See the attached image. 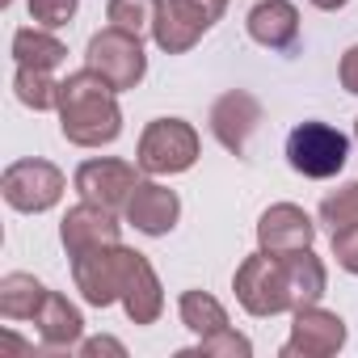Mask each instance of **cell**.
<instances>
[{
    "label": "cell",
    "instance_id": "1",
    "mask_svg": "<svg viewBox=\"0 0 358 358\" xmlns=\"http://www.w3.org/2000/svg\"><path fill=\"white\" fill-rule=\"evenodd\" d=\"M114 93L118 89L106 76H97L93 68L72 72L59 85V127H64V139L76 143V148L114 143L118 131H122V114H118Z\"/></svg>",
    "mask_w": 358,
    "mask_h": 358
},
{
    "label": "cell",
    "instance_id": "2",
    "mask_svg": "<svg viewBox=\"0 0 358 358\" xmlns=\"http://www.w3.org/2000/svg\"><path fill=\"white\" fill-rule=\"evenodd\" d=\"M199 160V135L190 122L182 118H156L148 122L143 139H139V156L135 164L152 177H169V173H186Z\"/></svg>",
    "mask_w": 358,
    "mask_h": 358
},
{
    "label": "cell",
    "instance_id": "3",
    "mask_svg": "<svg viewBox=\"0 0 358 358\" xmlns=\"http://www.w3.org/2000/svg\"><path fill=\"white\" fill-rule=\"evenodd\" d=\"M345 156H350V139L329 127V122H299L291 135H287V160L295 173L303 177H337L345 169Z\"/></svg>",
    "mask_w": 358,
    "mask_h": 358
},
{
    "label": "cell",
    "instance_id": "4",
    "mask_svg": "<svg viewBox=\"0 0 358 358\" xmlns=\"http://www.w3.org/2000/svg\"><path fill=\"white\" fill-rule=\"evenodd\" d=\"M232 287H236V299L245 303V312H253V316H278V312L295 308L291 287H287V266H282V257H274L266 249L241 262Z\"/></svg>",
    "mask_w": 358,
    "mask_h": 358
},
{
    "label": "cell",
    "instance_id": "5",
    "mask_svg": "<svg viewBox=\"0 0 358 358\" xmlns=\"http://www.w3.org/2000/svg\"><path fill=\"white\" fill-rule=\"evenodd\" d=\"M85 68H93L97 76H106L114 89H135V85L143 80V72H148L139 34H127V30H118V26H106L101 34L89 38Z\"/></svg>",
    "mask_w": 358,
    "mask_h": 358
},
{
    "label": "cell",
    "instance_id": "6",
    "mask_svg": "<svg viewBox=\"0 0 358 358\" xmlns=\"http://www.w3.org/2000/svg\"><path fill=\"white\" fill-rule=\"evenodd\" d=\"M131 249L122 245H97V249H85L72 257V278H76V291L93 303V308H106L114 299H122V282H127V270H131Z\"/></svg>",
    "mask_w": 358,
    "mask_h": 358
},
{
    "label": "cell",
    "instance_id": "7",
    "mask_svg": "<svg viewBox=\"0 0 358 358\" xmlns=\"http://www.w3.org/2000/svg\"><path fill=\"white\" fill-rule=\"evenodd\" d=\"M0 190H5V203L13 211L38 215V211H51L64 199V173L51 160H17L0 177Z\"/></svg>",
    "mask_w": 358,
    "mask_h": 358
},
{
    "label": "cell",
    "instance_id": "8",
    "mask_svg": "<svg viewBox=\"0 0 358 358\" xmlns=\"http://www.w3.org/2000/svg\"><path fill=\"white\" fill-rule=\"evenodd\" d=\"M220 17L203 5V0H160V13H156V26H152V38L160 51L169 55H182L190 51Z\"/></svg>",
    "mask_w": 358,
    "mask_h": 358
},
{
    "label": "cell",
    "instance_id": "9",
    "mask_svg": "<svg viewBox=\"0 0 358 358\" xmlns=\"http://www.w3.org/2000/svg\"><path fill=\"white\" fill-rule=\"evenodd\" d=\"M135 186H139L135 164L114 160V156L85 160V164L76 169V190H80V199H85V203H97V207H110V211L127 207V199L135 194Z\"/></svg>",
    "mask_w": 358,
    "mask_h": 358
},
{
    "label": "cell",
    "instance_id": "10",
    "mask_svg": "<svg viewBox=\"0 0 358 358\" xmlns=\"http://www.w3.org/2000/svg\"><path fill=\"white\" fill-rule=\"evenodd\" d=\"M345 345V320L308 303V308H295V324H291V337L282 345L287 358H324V354H337Z\"/></svg>",
    "mask_w": 358,
    "mask_h": 358
},
{
    "label": "cell",
    "instance_id": "11",
    "mask_svg": "<svg viewBox=\"0 0 358 358\" xmlns=\"http://www.w3.org/2000/svg\"><path fill=\"white\" fill-rule=\"evenodd\" d=\"M257 122H262V106H257V97H249V93H224L215 106H211V131H215V139L228 148V152H236V156H245V148H249V135L257 131Z\"/></svg>",
    "mask_w": 358,
    "mask_h": 358
},
{
    "label": "cell",
    "instance_id": "12",
    "mask_svg": "<svg viewBox=\"0 0 358 358\" xmlns=\"http://www.w3.org/2000/svg\"><path fill=\"white\" fill-rule=\"evenodd\" d=\"M59 236H64L68 257H76L85 249H97V245H118V220H114L110 207H97V203H85L80 199V207H72L64 215Z\"/></svg>",
    "mask_w": 358,
    "mask_h": 358
},
{
    "label": "cell",
    "instance_id": "13",
    "mask_svg": "<svg viewBox=\"0 0 358 358\" xmlns=\"http://www.w3.org/2000/svg\"><path fill=\"white\" fill-rule=\"evenodd\" d=\"M122 211H127V224H135L143 236H164V232H173L177 215H182V203L160 182H139Z\"/></svg>",
    "mask_w": 358,
    "mask_h": 358
},
{
    "label": "cell",
    "instance_id": "14",
    "mask_svg": "<svg viewBox=\"0 0 358 358\" xmlns=\"http://www.w3.org/2000/svg\"><path fill=\"white\" fill-rule=\"evenodd\" d=\"M312 236H316V228H312V220H308L295 203L270 207V211L262 215V224H257V241H262V249L274 253V257L295 253V249H312Z\"/></svg>",
    "mask_w": 358,
    "mask_h": 358
},
{
    "label": "cell",
    "instance_id": "15",
    "mask_svg": "<svg viewBox=\"0 0 358 358\" xmlns=\"http://www.w3.org/2000/svg\"><path fill=\"white\" fill-rule=\"evenodd\" d=\"M249 34L253 43L270 51H291L299 43V13L291 0H262L249 9Z\"/></svg>",
    "mask_w": 358,
    "mask_h": 358
},
{
    "label": "cell",
    "instance_id": "16",
    "mask_svg": "<svg viewBox=\"0 0 358 358\" xmlns=\"http://www.w3.org/2000/svg\"><path fill=\"white\" fill-rule=\"evenodd\" d=\"M122 308L135 324H152L164 308V295H160V282H156V270L143 262V253L131 257V270H127V282H122Z\"/></svg>",
    "mask_w": 358,
    "mask_h": 358
},
{
    "label": "cell",
    "instance_id": "17",
    "mask_svg": "<svg viewBox=\"0 0 358 358\" xmlns=\"http://www.w3.org/2000/svg\"><path fill=\"white\" fill-rule=\"evenodd\" d=\"M34 324H38V337H43V345H51V350H64V345H76L80 341V333H85V320H80V312L59 295V291H47V299H43V308L34 312Z\"/></svg>",
    "mask_w": 358,
    "mask_h": 358
},
{
    "label": "cell",
    "instance_id": "18",
    "mask_svg": "<svg viewBox=\"0 0 358 358\" xmlns=\"http://www.w3.org/2000/svg\"><path fill=\"white\" fill-rule=\"evenodd\" d=\"M282 266H287V287H291V303L295 308H308L324 295V266L312 249H295V253H282Z\"/></svg>",
    "mask_w": 358,
    "mask_h": 358
},
{
    "label": "cell",
    "instance_id": "19",
    "mask_svg": "<svg viewBox=\"0 0 358 358\" xmlns=\"http://www.w3.org/2000/svg\"><path fill=\"white\" fill-rule=\"evenodd\" d=\"M43 299H47V287L30 274H5L0 278V316L5 320H34Z\"/></svg>",
    "mask_w": 358,
    "mask_h": 358
},
{
    "label": "cell",
    "instance_id": "20",
    "mask_svg": "<svg viewBox=\"0 0 358 358\" xmlns=\"http://www.w3.org/2000/svg\"><path fill=\"white\" fill-rule=\"evenodd\" d=\"M64 55H68V47L51 34V30H17L13 34V59L17 64H30V68H47V72H55L59 64H64Z\"/></svg>",
    "mask_w": 358,
    "mask_h": 358
},
{
    "label": "cell",
    "instance_id": "21",
    "mask_svg": "<svg viewBox=\"0 0 358 358\" xmlns=\"http://www.w3.org/2000/svg\"><path fill=\"white\" fill-rule=\"evenodd\" d=\"M59 85H64V80H51V72H47V68L17 64L13 89H17V101H22V106H30V110H59Z\"/></svg>",
    "mask_w": 358,
    "mask_h": 358
},
{
    "label": "cell",
    "instance_id": "22",
    "mask_svg": "<svg viewBox=\"0 0 358 358\" xmlns=\"http://www.w3.org/2000/svg\"><path fill=\"white\" fill-rule=\"evenodd\" d=\"M182 324H186L190 333H199V337H211V333L228 329V312H224V303H220L215 295H207V291H186V295H182Z\"/></svg>",
    "mask_w": 358,
    "mask_h": 358
},
{
    "label": "cell",
    "instance_id": "23",
    "mask_svg": "<svg viewBox=\"0 0 358 358\" xmlns=\"http://www.w3.org/2000/svg\"><path fill=\"white\" fill-rule=\"evenodd\" d=\"M110 26L127 30V34H139L156 26V13H160V0H110Z\"/></svg>",
    "mask_w": 358,
    "mask_h": 358
},
{
    "label": "cell",
    "instance_id": "24",
    "mask_svg": "<svg viewBox=\"0 0 358 358\" xmlns=\"http://www.w3.org/2000/svg\"><path fill=\"white\" fill-rule=\"evenodd\" d=\"M320 220L329 224V232H337V228H345V224H358V182H350L345 190L329 194V199L320 203Z\"/></svg>",
    "mask_w": 358,
    "mask_h": 358
},
{
    "label": "cell",
    "instance_id": "25",
    "mask_svg": "<svg viewBox=\"0 0 358 358\" xmlns=\"http://www.w3.org/2000/svg\"><path fill=\"white\" fill-rule=\"evenodd\" d=\"M30 17L43 30H64L76 17V0H30Z\"/></svg>",
    "mask_w": 358,
    "mask_h": 358
},
{
    "label": "cell",
    "instance_id": "26",
    "mask_svg": "<svg viewBox=\"0 0 358 358\" xmlns=\"http://www.w3.org/2000/svg\"><path fill=\"white\" fill-rule=\"evenodd\" d=\"M194 354H228V358H236V354H241V358H249V354H253V345H249V337H241V333H232V329H220V333L203 337Z\"/></svg>",
    "mask_w": 358,
    "mask_h": 358
},
{
    "label": "cell",
    "instance_id": "27",
    "mask_svg": "<svg viewBox=\"0 0 358 358\" xmlns=\"http://www.w3.org/2000/svg\"><path fill=\"white\" fill-rule=\"evenodd\" d=\"M333 257H337L341 270L358 274V224H345V228L333 232Z\"/></svg>",
    "mask_w": 358,
    "mask_h": 358
},
{
    "label": "cell",
    "instance_id": "28",
    "mask_svg": "<svg viewBox=\"0 0 358 358\" xmlns=\"http://www.w3.org/2000/svg\"><path fill=\"white\" fill-rule=\"evenodd\" d=\"M337 76H341L345 93H358V47H350V51L341 55V68H337Z\"/></svg>",
    "mask_w": 358,
    "mask_h": 358
},
{
    "label": "cell",
    "instance_id": "29",
    "mask_svg": "<svg viewBox=\"0 0 358 358\" xmlns=\"http://www.w3.org/2000/svg\"><path fill=\"white\" fill-rule=\"evenodd\" d=\"M101 350L122 354V345H118V341H110V337H97V341H85V345H80V354H101Z\"/></svg>",
    "mask_w": 358,
    "mask_h": 358
},
{
    "label": "cell",
    "instance_id": "30",
    "mask_svg": "<svg viewBox=\"0 0 358 358\" xmlns=\"http://www.w3.org/2000/svg\"><path fill=\"white\" fill-rule=\"evenodd\" d=\"M312 5H316V9H324V13H333V9H345L350 0H312Z\"/></svg>",
    "mask_w": 358,
    "mask_h": 358
},
{
    "label": "cell",
    "instance_id": "31",
    "mask_svg": "<svg viewBox=\"0 0 358 358\" xmlns=\"http://www.w3.org/2000/svg\"><path fill=\"white\" fill-rule=\"evenodd\" d=\"M354 143H358V118H354Z\"/></svg>",
    "mask_w": 358,
    "mask_h": 358
}]
</instances>
